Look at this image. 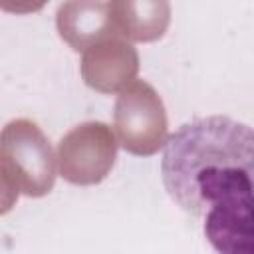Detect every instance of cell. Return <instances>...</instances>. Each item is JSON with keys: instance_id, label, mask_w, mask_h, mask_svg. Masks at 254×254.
<instances>
[{"instance_id": "obj_1", "label": "cell", "mask_w": 254, "mask_h": 254, "mask_svg": "<svg viewBox=\"0 0 254 254\" xmlns=\"http://www.w3.org/2000/svg\"><path fill=\"white\" fill-rule=\"evenodd\" d=\"M167 194L190 216L218 254H254V133L226 115L181 125L165 143Z\"/></svg>"}]
</instances>
